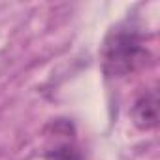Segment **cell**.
<instances>
[{
  "label": "cell",
  "instance_id": "cell-1",
  "mask_svg": "<svg viewBox=\"0 0 160 160\" xmlns=\"http://www.w3.org/2000/svg\"><path fill=\"white\" fill-rule=\"evenodd\" d=\"M151 60V53L143 43L138 28L121 25L115 27L102 47V64L104 72L109 77H126L141 68H145Z\"/></svg>",
  "mask_w": 160,
  "mask_h": 160
},
{
  "label": "cell",
  "instance_id": "cell-2",
  "mask_svg": "<svg viewBox=\"0 0 160 160\" xmlns=\"http://www.w3.org/2000/svg\"><path fill=\"white\" fill-rule=\"evenodd\" d=\"M132 121L139 130H152L158 126V92H143L132 106Z\"/></svg>",
  "mask_w": 160,
  "mask_h": 160
},
{
  "label": "cell",
  "instance_id": "cell-3",
  "mask_svg": "<svg viewBox=\"0 0 160 160\" xmlns=\"http://www.w3.org/2000/svg\"><path fill=\"white\" fill-rule=\"evenodd\" d=\"M45 160H83V154L72 141L57 143L45 151Z\"/></svg>",
  "mask_w": 160,
  "mask_h": 160
}]
</instances>
